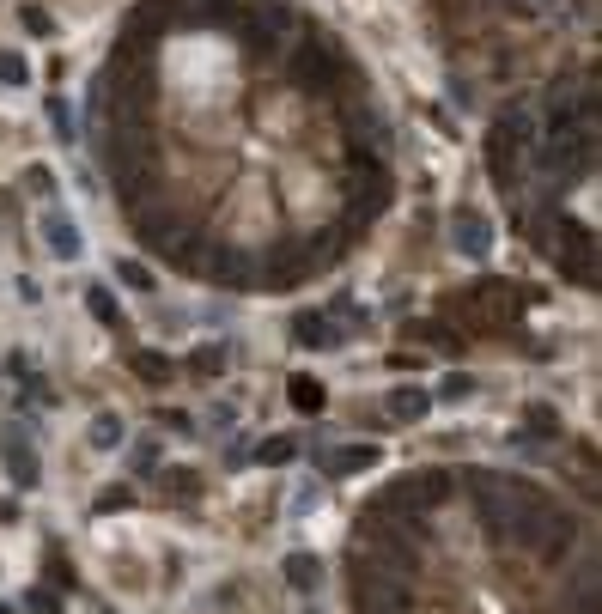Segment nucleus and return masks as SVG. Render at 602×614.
Masks as SVG:
<instances>
[{"label":"nucleus","instance_id":"1","mask_svg":"<svg viewBox=\"0 0 602 614\" xmlns=\"http://www.w3.org/2000/svg\"><path fill=\"white\" fill-rule=\"evenodd\" d=\"M530 159H536V116L511 104V110H499V122L487 134V171H493V183L511 201L523 195V171H530Z\"/></svg>","mask_w":602,"mask_h":614},{"label":"nucleus","instance_id":"2","mask_svg":"<svg viewBox=\"0 0 602 614\" xmlns=\"http://www.w3.org/2000/svg\"><path fill=\"white\" fill-rule=\"evenodd\" d=\"M414 596H408V578L384 572V566H365L359 560V584H353V614H408Z\"/></svg>","mask_w":602,"mask_h":614},{"label":"nucleus","instance_id":"3","mask_svg":"<svg viewBox=\"0 0 602 614\" xmlns=\"http://www.w3.org/2000/svg\"><path fill=\"white\" fill-rule=\"evenodd\" d=\"M450 499V475L444 469H408L396 487H390V505L396 511H432Z\"/></svg>","mask_w":602,"mask_h":614},{"label":"nucleus","instance_id":"4","mask_svg":"<svg viewBox=\"0 0 602 614\" xmlns=\"http://www.w3.org/2000/svg\"><path fill=\"white\" fill-rule=\"evenodd\" d=\"M560 238H572L566 250H560V268H566V280H578V286H596V238H590V225H560Z\"/></svg>","mask_w":602,"mask_h":614},{"label":"nucleus","instance_id":"5","mask_svg":"<svg viewBox=\"0 0 602 614\" xmlns=\"http://www.w3.org/2000/svg\"><path fill=\"white\" fill-rule=\"evenodd\" d=\"M0 463H7L13 487H25V493L43 481V463H37V450L25 444V432H19V426H7V432H0Z\"/></svg>","mask_w":602,"mask_h":614},{"label":"nucleus","instance_id":"6","mask_svg":"<svg viewBox=\"0 0 602 614\" xmlns=\"http://www.w3.org/2000/svg\"><path fill=\"white\" fill-rule=\"evenodd\" d=\"M450 244H457L463 256H487V250H493V225H487V213L457 207V213H450Z\"/></svg>","mask_w":602,"mask_h":614},{"label":"nucleus","instance_id":"7","mask_svg":"<svg viewBox=\"0 0 602 614\" xmlns=\"http://www.w3.org/2000/svg\"><path fill=\"white\" fill-rule=\"evenodd\" d=\"M292 335H298V347H311V353L341 347V329H335L323 311H298V317H292Z\"/></svg>","mask_w":602,"mask_h":614},{"label":"nucleus","instance_id":"8","mask_svg":"<svg viewBox=\"0 0 602 614\" xmlns=\"http://www.w3.org/2000/svg\"><path fill=\"white\" fill-rule=\"evenodd\" d=\"M378 463V444H347V450H317V469L323 475H359Z\"/></svg>","mask_w":602,"mask_h":614},{"label":"nucleus","instance_id":"9","mask_svg":"<svg viewBox=\"0 0 602 614\" xmlns=\"http://www.w3.org/2000/svg\"><path fill=\"white\" fill-rule=\"evenodd\" d=\"M292 67H298V80H305V86H323V80H335V73H341V61H335L329 43H305Z\"/></svg>","mask_w":602,"mask_h":614},{"label":"nucleus","instance_id":"10","mask_svg":"<svg viewBox=\"0 0 602 614\" xmlns=\"http://www.w3.org/2000/svg\"><path fill=\"white\" fill-rule=\"evenodd\" d=\"M43 238H49V250H55L61 262H73V256H80V232H73V225H67L61 213H43Z\"/></svg>","mask_w":602,"mask_h":614},{"label":"nucleus","instance_id":"11","mask_svg":"<svg viewBox=\"0 0 602 614\" xmlns=\"http://www.w3.org/2000/svg\"><path fill=\"white\" fill-rule=\"evenodd\" d=\"M426 408H432L426 390H390V402H384L390 420H426Z\"/></svg>","mask_w":602,"mask_h":614},{"label":"nucleus","instance_id":"12","mask_svg":"<svg viewBox=\"0 0 602 614\" xmlns=\"http://www.w3.org/2000/svg\"><path fill=\"white\" fill-rule=\"evenodd\" d=\"M207 274H213L219 286H244V280H250V262H244L238 250H219V256L207 262Z\"/></svg>","mask_w":602,"mask_h":614},{"label":"nucleus","instance_id":"13","mask_svg":"<svg viewBox=\"0 0 602 614\" xmlns=\"http://www.w3.org/2000/svg\"><path fill=\"white\" fill-rule=\"evenodd\" d=\"M317 578H323V560L317 554H286V584L292 590H317Z\"/></svg>","mask_w":602,"mask_h":614},{"label":"nucleus","instance_id":"14","mask_svg":"<svg viewBox=\"0 0 602 614\" xmlns=\"http://www.w3.org/2000/svg\"><path fill=\"white\" fill-rule=\"evenodd\" d=\"M292 408L298 414H323V383L317 377H292Z\"/></svg>","mask_w":602,"mask_h":614},{"label":"nucleus","instance_id":"15","mask_svg":"<svg viewBox=\"0 0 602 614\" xmlns=\"http://www.w3.org/2000/svg\"><path fill=\"white\" fill-rule=\"evenodd\" d=\"M128 365H134L146 383H171V377H177V365H171V359H159V353H128Z\"/></svg>","mask_w":602,"mask_h":614},{"label":"nucleus","instance_id":"16","mask_svg":"<svg viewBox=\"0 0 602 614\" xmlns=\"http://www.w3.org/2000/svg\"><path fill=\"white\" fill-rule=\"evenodd\" d=\"M86 304H92V317H98L104 329H116V323H122V311H116V298H110V286H86Z\"/></svg>","mask_w":602,"mask_h":614},{"label":"nucleus","instance_id":"17","mask_svg":"<svg viewBox=\"0 0 602 614\" xmlns=\"http://www.w3.org/2000/svg\"><path fill=\"white\" fill-rule=\"evenodd\" d=\"M122 444V420L116 414H98L92 420V450H116Z\"/></svg>","mask_w":602,"mask_h":614},{"label":"nucleus","instance_id":"18","mask_svg":"<svg viewBox=\"0 0 602 614\" xmlns=\"http://www.w3.org/2000/svg\"><path fill=\"white\" fill-rule=\"evenodd\" d=\"M523 426H530V432H542V438H554V432H560L554 408H542V402H530V408H523Z\"/></svg>","mask_w":602,"mask_h":614},{"label":"nucleus","instance_id":"19","mask_svg":"<svg viewBox=\"0 0 602 614\" xmlns=\"http://www.w3.org/2000/svg\"><path fill=\"white\" fill-rule=\"evenodd\" d=\"M116 280H122V286H134V292H153V274H146L140 262H128V256L116 262Z\"/></svg>","mask_w":602,"mask_h":614},{"label":"nucleus","instance_id":"20","mask_svg":"<svg viewBox=\"0 0 602 614\" xmlns=\"http://www.w3.org/2000/svg\"><path fill=\"white\" fill-rule=\"evenodd\" d=\"M0 80H7V86H25V80H31V67H25V55H13V49L0 55Z\"/></svg>","mask_w":602,"mask_h":614},{"label":"nucleus","instance_id":"21","mask_svg":"<svg viewBox=\"0 0 602 614\" xmlns=\"http://www.w3.org/2000/svg\"><path fill=\"white\" fill-rule=\"evenodd\" d=\"M225 359H232L225 347H201V353H195V371H201V377H219V371H225Z\"/></svg>","mask_w":602,"mask_h":614},{"label":"nucleus","instance_id":"22","mask_svg":"<svg viewBox=\"0 0 602 614\" xmlns=\"http://www.w3.org/2000/svg\"><path fill=\"white\" fill-rule=\"evenodd\" d=\"M256 456H262V463H292V456H298V444H292V438H268Z\"/></svg>","mask_w":602,"mask_h":614},{"label":"nucleus","instance_id":"23","mask_svg":"<svg viewBox=\"0 0 602 614\" xmlns=\"http://www.w3.org/2000/svg\"><path fill=\"white\" fill-rule=\"evenodd\" d=\"M469 390H475V383H469L463 371H450V377H444V390H438V396H444V402H463Z\"/></svg>","mask_w":602,"mask_h":614},{"label":"nucleus","instance_id":"24","mask_svg":"<svg viewBox=\"0 0 602 614\" xmlns=\"http://www.w3.org/2000/svg\"><path fill=\"white\" fill-rule=\"evenodd\" d=\"M165 487H171V499H177V493H183V499H195V475H189V469H171V475H165Z\"/></svg>","mask_w":602,"mask_h":614},{"label":"nucleus","instance_id":"25","mask_svg":"<svg viewBox=\"0 0 602 614\" xmlns=\"http://www.w3.org/2000/svg\"><path fill=\"white\" fill-rule=\"evenodd\" d=\"M159 426H165V432H189V426H195V420H189V414H183V408H159Z\"/></svg>","mask_w":602,"mask_h":614},{"label":"nucleus","instance_id":"26","mask_svg":"<svg viewBox=\"0 0 602 614\" xmlns=\"http://www.w3.org/2000/svg\"><path fill=\"white\" fill-rule=\"evenodd\" d=\"M49 122H55V128L73 140V116H67V104H61V98H49Z\"/></svg>","mask_w":602,"mask_h":614},{"label":"nucleus","instance_id":"27","mask_svg":"<svg viewBox=\"0 0 602 614\" xmlns=\"http://www.w3.org/2000/svg\"><path fill=\"white\" fill-rule=\"evenodd\" d=\"M25 189H37V195H49V189H55V177H49L43 165H31V171H25Z\"/></svg>","mask_w":602,"mask_h":614},{"label":"nucleus","instance_id":"28","mask_svg":"<svg viewBox=\"0 0 602 614\" xmlns=\"http://www.w3.org/2000/svg\"><path fill=\"white\" fill-rule=\"evenodd\" d=\"M19 19H25V31H37V37H49V13H37V7H25Z\"/></svg>","mask_w":602,"mask_h":614},{"label":"nucleus","instance_id":"29","mask_svg":"<svg viewBox=\"0 0 602 614\" xmlns=\"http://www.w3.org/2000/svg\"><path fill=\"white\" fill-rule=\"evenodd\" d=\"M55 608H61L55 590H37V596H31V614H55Z\"/></svg>","mask_w":602,"mask_h":614},{"label":"nucleus","instance_id":"30","mask_svg":"<svg viewBox=\"0 0 602 614\" xmlns=\"http://www.w3.org/2000/svg\"><path fill=\"white\" fill-rule=\"evenodd\" d=\"M122 505H134V493H104L98 499V511H122Z\"/></svg>","mask_w":602,"mask_h":614},{"label":"nucleus","instance_id":"31","mask_svg":"<svg viewBox=\"0 0 602 614\" xmlns=\"http://www.w3.org/2000/svg\"><path fill=\"white\" fill-rule=\"evenodd\" d=\"M530 13H560V0H523Z\"/></svg>","mask_w":602,"mask_h":614}]
</instances>
